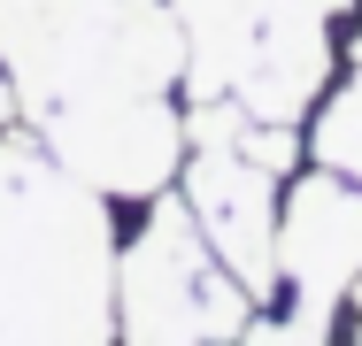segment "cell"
Instances as JSON below:
<instances>
[{"label":"cell","instance_id":"30bf717a","mask_svg":"<svg viewBox=\"0 0 362 346\" xmlns=\"http://www.w3.org/2000/svg\"><path fill=\"white\" fill-rule=\"evenodd\" d=\"M16 108H23V100H16V77H8V69H0V131H8V124H16Z\"/></svg>","mask_w":362,"mask_h":346},{"label":"cell","instance_id":"8fae6325","mask_svg":"<svg viewBox=\"0 0 362 346\" xmlns=\"http://www.w3.org/2000/svg\"><path fill=\"white\" fill-rule=\"evenodd\" d=\"M355 54H362V39H355Z\"/></svg>","mask_w":362,"mask_h":346},{"label":"cell","instance_id":"ba28073f","mask_svg":"<svg viewBox=\"0 0 362 346\" xmlns=\"http://www.w3.org/2000/svg\"><path fill=\"white\" fill-rule=\"evenodd\" d=\"M324 331H332V308L293 300L286 323H255V331H247V346H324Z\"/></svg>","mask_w":362,"mask_h":346},{"label":"cell","instance_id":"5b68a950","mask_svg":"<svg viewBox=\"0 0 362 346\" xmlns=\"http://www.w3.org/2000/svg\"><path fill=\"white\" fill-rule=\"evenodd\" d=\"M185 208L255 300L278 285V177L247 162L239 146H193L185 162Z\"/></svg>","mask_w":362,"mask_h":346},{"label":"cell","instance_id":"7a4b0ae2","mask_svg":"<svg viewBox=\"0 0 362 346\" xmlns=\"http://www.w3.org/2000/svg\"><path fill=\"white\" fill-rule=\"evenodd\" d=\"M8 77L31 116L100 93H170L185 77V23L170 0H39Z\"/></svg>","mask_w":362,"mask_h":346},{"label":"cell","instance_id":"7c38bea8","mask_svg":"<svg viewBox=\"0 0 362 346\" xmlns=\"http://www.w3.org/2000/svg\"><path fill=\"white\" fill-rule=\"evenodd\" d=\"M355 346H362V331H355Z\"/></svg>","mask_w":362,"mask_h":346},{"label":"cell","instance_id":"6da1fadb","mask_svg":"<svg viewBox=\"0 0 362 346\" xmlns=\"http://www.w3.org/2000/svg\"><path fill=\"white\" fill-rule=\"evenodd\" d=\"M0 346H116V223L47 138L0 131Z\"/></svg>","mask_w":362,"mask_h":346},{"label":"cell","instance_id":"3957f363","mask_svg":"<svg viewBox=\"0 0 362 346\" xmlns=\"http://www.w3.org/2000/svg\"><path fill=\"white\" fill-rule=\"evenodd\" d=\"M255 292L223 270L185 201H154L139 239L116 254V316L124 346H231L247 339Z\"/></svg>","mask_w":362,"mask_h":346},{"label":"cell","instance_id":"8992f818","mask_svg":"<svg viewBox=\"0 0 362 346\" xmlns=\"http://www.w3.org/2000/svg\"><path fill=\"white\" fill-rule=\"evenodd\" d=\"M278 277L308 308H339V292H355V277H362V185H347L339 169H316V177L293 185L286 215H278Z\"/></svg>","mask_w":362,"mask_h":346},{"label":"cell","instance_id":"9c48e42d","mask_svg":"<svg viewBox=\"0 0 362 346\" xmlns=\"http://www.w3.org/2000/svg\"><path fill=\"white\" fill-rule=\"evenodd\" d=\"M31 16H39V0H0V62L23 47V31H31Z\"/></svg>","mask_w":362,"mask_h":346},{"label":"cell","instance_id":"277c9868","mask_svg":"<svg viewBox=\"0 0 362 346\" xmlns=\"http://www.w3.org/2000/svg\"><path fill=\"white\" fill-rule=\"evenodd\" d=\"M47 154L85 177L100 201H146L185 162V116L162 93H100V100H54L31 116Z\"/></svg>","mask_w":362,"mask_h":346},{"label":"cell","instance_id":"52a82bcc","mask_svg":"<svg viewBox=\"0 0 362 346\" xmlns=\"http://www.w3.org/2000/svg\"><path fill=\"white\" fill-rule=\"evenodd\" d=\"M316 162L339 169V177H362V77L332 93V108L316 116Z\"/></svg>","mask_w":362,"mask_h":346}]
</instances>
